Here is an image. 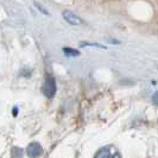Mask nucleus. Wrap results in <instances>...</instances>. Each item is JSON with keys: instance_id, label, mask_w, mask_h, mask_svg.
I'll use <instances>...</instances> for the list:
<instances>
[{"instance_id": "1", "label": "nucleus", "mask_w": 158, "mask_h": 158, "mask_svg": "<svg viewBox=\"0 0 158 158\" xmlns=\"http://www.w3.org/2000/svg\"><path fill=\"white\" fill-rule=\"evenodd\" d=\"M42 93L45 95L47 98L51 99L54 98V95L56 94V81L55 79L47 74L45 75V79H44V83L42 86Z\"/></svg>"}, {"instance_id": "2", "label": "nucleus", "mask_w": 158, "mask_h": 158, "mask_svg": "<svg viewBox=\"0 0 158 158\" xmlns=\"http://www.w3.org/2000/svg\"><path fill=\"white\" fill-rule=\"evenodd\" d=\"M120 157V153L119 151L112 146V145H108V146H105L102 149L96 152L95 155V158H119Z\"/></svg>"}, {"instance_id": "3", "label": "nucleus", "mask_w": 158, "mask_h": 158, "mask_svg": "<svg viewBox=\"0 0 158 158\" xmlns=\"http://www.w3.org/2000/svg\"><path fill=\"white\" fill-rule=\"evenodd\" d=\"M26 153H27L29 157H40V155L43 153V148L40 146V143L32 142L26 148Z\"/></svg>"}, {"instance_id": "4", "label": "nucleus", "mask_w": 158, "mask_h": 158, "mask_svg": "<svg viewBox=\"0 0 158 158\" xmlns=\"http://www.w3.org/2000/svg\"><path fill=\"white\" fill-rule=\"evenodd\" d=\"M62 16H63L64 20H67L70 25H81V24L83 23L82 19L79 16H76L75 13H73L70 11H63Z\"/></svg>"}, {"instance_id": "5", "label": "nucleus", "mask_w": 158, "mask_h": 158, "mask_svg": "<svg viewBox=\"0 0 158 158\" xmlns=\"http://www.w3.org/2000/svg\"><path fill=\"white\" fill-rule=\"evenodd\" d=\"M63 52L67 56L69 57H73V56H79L80 55V51L79 50H75V49H71V48H63Z\"/></svg>"}, {"instance_id": "6", "label": "nucleus", "mask_w": 158, "mask_h": 158, "mask_svg": "<svg viewBox=\"0 0 158 158\" xmlns=\"http://www.w3.org/2000/svg\"><path fill=\"white\" fill-rule=\"evenodd\" d=\"M152 101H153V103H156L158 106V92H156L155 94L152 95Z\"/></svg>"}, {"instance_id": "7", "label": "nucleus", "mask_w": 158, "mask_h": 158, "mask_svg": "<svg viewBox=\"0 0 158 158\" xmlns=\"http://www.w3.org/2000/svg\"><path fill=\"white\" fill-rule=\"evenodd\" d=\"M35 5H36V6L38 7V10H40V12H42V13H45V15H49V13H48V11H47V10H44V8L42 7V6H40V4H37V2H35Z\"/></svg>"}]
</instances>
